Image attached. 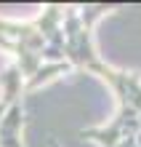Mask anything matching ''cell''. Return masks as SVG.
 <instances>
[{
    "label": "cell",
    "instance_id": "obj_1",
    "mask_svg": "<svg viewBox=\"0 0 141 147\" xmlns=\"http://www.w3.org/2000/svg\"><path fill=\"white\" fill-rule=\"evenodd\" d=\"M141 131V115L130 107H120L112 123L96 126V128H83V139H96L101 147H117L125 136H136Z\"/></svg>",
    "mask_w": 141,
    "mask_h": 147
},
{
    "label": "cell",
    "instance_id": "obj_2",
    "mask_svg": "<svg viewBox=\"0 0 141 147\" xmlns=\"http://www.w3.org/2000/svg\"><path fill=\"white\" fill-rule=\"evenodd\" d=\"M21 126H24V107L21 102H16L5 110L3 120H0V147H24Z\"/></svg>",
    "mask_w": 141,
    "mask_h": 147
},
{
    "label": "cell",
    "instance_id": "obj_3",
    "mask_svg": "<svg viewBox=\"0 0 141 147\" xmlns=\"http://www.w3.org/2000/svg\"><path fill=\"white\" fill-rule=\"evenodd\" d=\"M0 91H3V105H8V107L16 105V102H21L19 96L24 91V75H21V70L13 62L0 72Z\"/></svg>",
    "mask_w": 141,
    "mask_h": 147
},
{
    "label": "cell",
    "instance_id": "obj_4",
    "mask_svg": "<svg viewBox=\"0 0 141 147\" xmlns=\"http://www.w3.org/2000/svg\"><path fill=\"white\" fill-rule=\"evenodd\" d=\"M69 70H72V64H69V62H45V64L37 70V75H35L32 80L24 83V91H35V88H40L43 83L56 80L59 75H64V72H69Z\"/></svg>",
    "mask_w": 141,
    "mask_h": 147
},
{
    "label": "cell",
    "instance_id": "obj_5",
    "mask_svg": "<svg viewBox=\"0 0 141 147\" xmlns=\"http://www.w3.org/2000/svg\"><path fill=\"white\" fill-rule=\"evenodd\" d=\"M117 147H138V144H136V136H125Z\"/></svg>",
    "mask_w": 141,
    "mask_h": 147
},
{
    "label": "cell",
    "instance_id": "obj_6",
    "mask_svg": "<svg viewBox=\"0 0 141 147\" xmlns=\"http://www.w3.org/2000/svg\"><path fill=\"white\" fill-rule=\"evenodd\" d=\"M5 110H8V105H3V99H0V120H3V115H5Z\"/></svg>",
    "mask_w": 141,
    "mask_h": 147
},
{
    "label": "cell",
    "instance_id": "obj_7",
    "mask_svg": "<svg viewBox=\"0 0 141 147\" xmlns=\"http://www.w3.org/2000/svg\"><path fill=\"white\" fill-rule=\"evenodd\" d=\"M51 147H59V144H56V142H53V144H51Z\"/></svg>",
    "mask_w": 141,
    "mask_h": 147
}]
</instances>
